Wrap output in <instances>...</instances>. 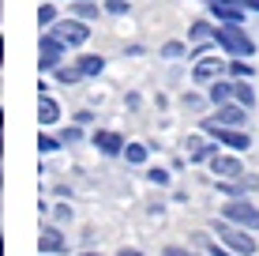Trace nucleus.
I'll return each mask as SVG.
<instances>
[{
  "mask_svg": "<svg viewBox=\"0 0 259 256\" xmlns=\"http://www.w3.org/2000/svg\"><path fill=\"white\" fill-rule=\"evenodd\" d=\"M210 230L214 234H218V241H226L229 245V249H233L237 256H255L259 252V241H255V230L252 234H248L244 230V226H237V223H229V218L226 215H222V218H214V223H210Z\"/></svg>",
  "mask_w": 259,
  "mask_h": 256,
  "instance_id": "nucleus-1",
  "label": "nucleus"
},
{
  "mask_svg": "<svg viewBox=\"0 0 259 256\" xmlns=\"http://www.w3.org/2000/svg\"><path fill=\"white\" fill-rule=\"evenodd\" d=\"M214 42H218V49L226 53V57H252L255 53V42L248 38V30L240 23H218Z\"/></svg>",
  "mask_w": 259,
  "mask_h": 256,
  "instance_id": "nucleus-2",
  "label": "nucleus"
},
{
  "mask_svg": "<svg viewBox=\"0 0 259 256\" xmlns=\"http://www.w3.org/2000/svg\"><path fill=\"white\" fill-rule=\"evenodd\" d=\"M199 132L203 136H214L222 147H229V151H248L252 147V132H244V128H229V125H218L214 117H203L199 121Z\"/></svg>",
  "mask_w": 259,
  "mask_h": 256,
  "instance_id": "nucleus-3",
  "label": "nucleus"
},
{
  "mask_svg": "<svg viewBox=\"0 0 259 256\" xmlns=\"http://www.w3.org/2000/svg\"><path fill=\"white\" fill-rule=\"evenodd\" d=\"M64 57H68L64 38H60V34H53L49 26H46V34L38 38V72H57V68L64 64Z\"/></svg>",
  "mask_w": 259,
  "mask_h": 256,
  "instance_id": "nucleus-4",
  "label": "nucleus"
},
{
  "mask_svg": "<svg viewBox=\"0 0 259 256\" xmlns=\"http://www.w3.org/2000/svg\"><path fill=\"white\" fill-rule=\"evenodd\" d=\"M218 215H226L229 223L244 226V230H259V207L248 196H226V204L218 207Z\"/></svg>",
  "mask_w": 259,
  "mask_h": 256,
  "instance_id": "nucleus-5",
  "label": "nucleus"
},
{
  "mask_svg": "<svg viewBox=\"0 0 259 256\" xmlns=\"http://www.w3.org/2000/svg\"><path fill=\"white\" fill-rule=\"evenodd\" d=\"M222 76H229V64L218 57V53L199 57V60H195V68H192V83H199V87H210L214 79H222Z\"/></svg>",
  "mask_w": 259,
  "mask_h": 256,
  "instance_id": "nucleus-6",
  "label": "nucleus"
},
{
  "mask_svg": "<svg viewBox=\"0 0 259 256\" xmlns=\"http://www.w3.org/2000/svg\"><path fill=\"white\" fill-rule=\"evenodd\" d=\"M49 30H53V34H60L68 49H79V46H87V38H91V26H87V19H75V15H68V19L53 23Z\"/></svg>",
  "mask_w": 259,
  "mask_h": 256,
  "instance_id": "nucleus-7",
  "label": "nucleus"
},
{
  "mask_svg": "<svg viewBox=\"0 0 259 256\" xmlns=\"http://www.w3.org/2000/svg\"><path fill=\"white\" fill-rule=\"evenodd\" d=\"M207 166H210V173H214V177H229V181H240V177L248 173L237 151H218Z\"/></svg>",
  "mask_w": 259,
  "mask_h": 256,
  "instance_id": "nucleus-8",
  "label": "nucleus"
},
{
  "mask_svg": "<svg viewBox=\"0 0 259 256\" xmlns=\"http://www.w3.org/2000/svg\"><path fill=\"white\" fill-rule=\"evenodd\" d=\"M91 143L98 147V155H105V158H124L128 139H124L120 132H113V128H98L94 136H91Z\"/></svg>",
  "mask_w": 259,
  "mask_h": 256,
  "instance_id": "nucleus-9",
  "label": "nucleus"
},
{
  "mask_svg": "<svg viewBox=\"0 0 259 256\" xmlns=\"http://www.w3.org/2000/svg\"><path fill=\"white\" fill-rule=\"evenodd\" d=\"M214 109H218V113H210V117L218 121V125H229V128H244L248 121H252V109H248V105H240L237 98H233V102L214 105Z\"/></svg>",
  "mask_w": 259,
  "mask_h": 256,
  "instance_id": "nucleus-10",
  "label": "nucleus"
},
{
  "mask_svg": "<svg viewBox=\"0 0 259 256\" xmlns=\"http://www.w3.org/2000/svg\"><path fill=\"white\" fill-rule=\"evenodd\" d=\"M57 256V252H68V234H60L57 226H41L38 234V256Z\"/></svg>",
  "mask_w": 259,
  "mask_h": 256,
  "instance_id": "nucleus-11",
  "label": "nucleus"
},
{
  "mask_svg": "<svg viewBox=\"0 0 259 256\" xmlns=\"http://www.w3.org/2000/svg\"><path fill=\"white\" fill-rule=\"evenodd\" d=\"M207 8H210V19H218V23H244V8L237 0H214Z\"/></svg>",
  "mask_w": 259,
  "mask_h": 256,
  "instance_id": "nucleus-12",
  "label": "nucleus"
},
{
  "mask_svg": "<svg viewBox=\"0 0 259 256\" xmlns=\"http://www.w3.org/2000/svg\"><path fill=\"white\" fill-rule=\"evenodd\" d=\"M207 102H210V105L233 102V76H222V79H214V83L207 87Z\"/></svg>",
  "mask_w": 259,
  "mask_h": 256,
  "instance_id": "nucleus-13",
  "label": "nucleus"
},
{
  "mask_svg": "<svg viewBox=\"0 0 259 256\" xmlns=\"http://www.w3.org/2000/svg\"><path fill=\"white\" fill-rule=\"evenodd\" d=\"M102 12H105V8H98V0H68V15H75V19L94 23Z\"/></svg>",
  "mask_w": 259,
  "mask_h": 256,
  "instance_id": "nucleus-14",
  "label": "nucleus"
},
{
  "mask_svg": "<svg viewBox=\"0 0 259 256\" xmlns=\"http://www.w3.org/2000/svg\"><path fill=\"white\" fill-rule=\"evenodd\" d=\"M233 98H237L240 105H248V109H255V105H259V94H255L252 79H233Z\"/></svg>",
  "mask_w": 259,
  "mask_h": 256,
  "instance_id": "nucleus-15",
  "label": "nucleus"
},
{
  "mask_svg": "<svg viewBox=\"0 0 259 256\" xmlns=\"http://www.w3.org/2000/svg\"><path fill=\"white\" fill-rule=\"evenodd\" d=\"M57 121H60V105L57 102H53L49 98V94H38V125H57Z\"/></svg>",
  "mask_w": 259,
  "mask_h": 256,
  "instance_id": "nucleus-16",
  "label": "nucleus"
},
{
  "mask_svg": "<svg viewBox=\"0 0 259 256\" xmlns=\"http://www.w3.org/2000/svg\"><path fill=\"white\" fill-rule=\"evenodd\" d=\"M79 72H83L87 79H94V76H102L105 72V57H98V53H79Z\"/></svg>",
  "mask_w": 259,
  "mask_h": 256,
  "instance_id": "nucleus-17",
  "label": "nucleus"
},
{
  "mask_svg": "<svg viewBox=\"0 0 259 256\" xmlns=\"http://www.w3.org/2000/svg\"><path fill=\"white\" fill-rule=\"evenodd\" d=\"M214 30H218V26H214L210 19H195L188 26V38L195 42V46H203V42H214Z\"/></svg>",
  "mask_w": 259,
  "mask_h": 256,
  "instance_id": "nucleus-18",
  "label": "nucleus"
},
{
  "mask_svg": "<svg viewBox=\"0 0 259 256\" xmlns=\"http://www.w3.org/2000/svg\"><path fill=\"white\" fill-rule=\"evenodd\" d=\"M218 151H222V143L210 136V139H203V143L195 147V151H188V162H210V158L218 155Z\"/></svg>",
  "mask_w": 259,
  "mask_h": 256,
  "instance_id": "nucleus-19",
  "label": "nucleus"
},
{
  "mask_svg": "<svg viewBox=\"0 0 259 256\" xmlns=\"http://www.w3.org/2000/svg\"><path fill=\"white\" fill-rule=\"evenodd\" d=\"M229 76H233V79H255L252 57H229Z\"/></svg>",
  "mask_w": 259,
  "mask_h": 256,
  "instance_id": "nucleus-20",
  "label": "nucleus"
},
{
  "mask_svg": "<svg viewBox=\"0 0 259 256\" xmlns=\"http://www.w3.org/2000/svg\"><path fill=\"white\" fill-rule=\"evenodd\" d=\"M53 76H57V83H64V87H75V83H83V79H87L83 72H79V64H60Z\"/></svg>",
  "mask_w": 259,
  "mask_h": 256,
  "instance_id": "nucleus-21",
  "label": "nucleus"
},
{
  "mask_svg": "<svg viewBox=\"0 0 259 256\" xmlns=\"http://www.w3.org/2000/svg\"><path fill=\"white\" fill-rule=\"evenodd\" d=\"M147 155H150V143H128V147H124V162H128V166H143Z\"/></svg>",
  "mask_w": 259,
  "mask_h": 256,
  "instance_id": "nucleus-22",
  "label": "nucleus"
},
{
  "mask_svg": "<svg viewBox=\"0 0 259 256\" xmlns=\"http://www.w3.org/2000/svg\"><path fill=\"white\" fill-rule=\"evenodd\" d=\"M199 245H203V249H207V256H237V252L229 249L226 241H210L207 234H199Z\"/></svg>",
  "mask_w": 259,
  "mask_h": 256,
  "instance_id": "nucleus-23",
  "label": "nucleus"
},
{
  "mask_svg": "<svg viewBox=\"0 0 259 256\" xmlns=\"http://www.w3.org/2000/svg\"><path fill=\"white\" fill-rule=\"evenodd\" d=\"M57 136H60V143H64V147L83 143V125H79V121H75V125H64V128L57 132Z\"/></svg>",
  "mask_w": 259,
  "mask_h": 256,
  "instance_id": "nucleus-24",
  "label": "nucleus"
},
{
  "mask_svg": "<svg viewBox=\"0 0 259 256\" xmlns=\"http://www.w3.org/2000/svg\"><path fill=\"white\" fill-rule=\"evenodd\" d=\"M60 136H49V132H38V155H57L60 151Z\"/></svg>",
  "mask_w": 259,
  "mask_h": 256,
  "instance_id": "nucleus-25",
  "label": "nucleus"
},
{
  "mask_svg": "<svg viewBox=\"0 0 259 256\" xmlns=\"http://www.w3.org/2000/svg\"><path fill=\"white\" fill-rule=\"evenodd\" d=\"M158 53H162V60H181V57H188V46H184V42H165V46L162 49H158Z\"/></svg>",
  "mask_w": 259,
  "mask_h": 256,
  "instance_id": "nucleus-26",
  "label": "nucleus"
},
{
  "mask_svg": "<svg viewBox=\"0 0 259 256\" xmlns=\"http://www.w3.org/2000/svg\"><path fill=\"white\" fill-rule=\"evenodd\" d=\"M38 23H41V26H53V23H57V4H53V0H41V4H38Z\"/></svg>",
  "mask_w": 259,
  "mask_h": 256,
  "instance_id": "nucleus-27",
  "label": "nucleus"
},
{
  "mask_svg": "<svg viewBox=\"0 0 259 256\" xmlns=\"http://www.w3.org/2000/svg\"><path fill=\"white\" fill-rule=\"evenodd\" d=\"M105 15L124 19V15H132V4H128V0H105Z\"/></svg>",
  "mask_w": 259,
  "mask_h": 256,
  "instance_id": "nucleus-28",
  "label": "nucleus"
},
{
  "mask_svg": "<svg viewBox=\"0 0 259 256\" xmlns=\"http://www.w3.org/2000/svg\"><path fill=\"white\" fill-rule=\"evenodd\" d=\"M147 181L154 185V189H165V185H169V170H162V166H150V170H147Z\"/></svg>",
  "mask_w": 259,
  "mask_h": 256,
  "instance_id": "nucleus-29",
  "label": "nucleus"
},
{
  "mask_svg": "<svg viewBox=\"0 0 259 256\" xmlns=\"http://www.w3.org/2000/svg\"><path fill=\"white\" fill-rule=\"evenodd\" d=\"M184 109H203V105H207V102H203V94H195V91H184Z\"/></svg>",
  "mask_w": 259,
  "mask_h": 256,
  "instance_id": "nucleus-30",
  "label": "nucleus"
},
{
  "mask_svg": "<svg viewBox=\"0 0 259 256\" xmlns=\"http://www.w3.org/2000/svg\"><path fill=\"white\" fill-rule=\"evenodd\" d=\"M71 215H75V211H71L68 204H57V207H53V218H57V223H71Z\"/></svg>",
  "mask_w": 259,
  "mask_h": 256,
  "instance_id": "nucleus-31",
  "label": "nucleus"
},
{
  "mask_svg": "<svg viewBox=\"0 0 259 256\" xmlns=\"http://www.w3.org/2000/svg\"><path fill=\"white\" fill-rule=\"evenodd\" d=\"M162 256H192V249H184V245H165Z\"/></svg>",
  "mask_w": 259,
  "mask_h": 256,
  "instance_id": "nucleus-32",
  "label": "nucleus"
},
{
  "mask_svg": "<svg viewBox=\"0 0 259 256\" xmlns=\"http://www.w3.org/2000/svg\"><path fill=\"white\" fill-rule=\"evenodd\" d=\"M75 121L87 128V125H94V113H91V109H79V113H75Z\"/></svg>",
  "mask_w": 259,
  "mask_h": 256,
  "instance_id": "nucleus-33",
  "label": "nucleus"
},
{
  "mask_svg": "<svg viewBox=\"0 0 259 256\" xmlns=\"http://www.w3.org/2000/svg\"><path fill=\"white\" fill-rule=\"evenodd\" d=\"M240 8H244V12H259V0H237Z\"/></svg>",
  "mask_w": 259,
  "mask_h": 256,
  "instance_id": "nucleus-34",
  "label": "nucleus"
},
{
  "mask_svg": "<svg viewBox=\"0 0 259 256\" xmlns=\"http://www.w3.org/2000/svg\"><path fill=\"white\" fill-rule=\"evenodd\" d=\"M117 256H143V252H139V249H128V245H124V249H120Z\"/></svg>",
  "mask_w": 259,
  "mask_h": 256,
  "instance_id": "nucleus-35",
  "label": "nucleus"
},
{
  "mask_svg": "<svg viewBox=\"0 0 259 256\" xmlns=\"http://www.w3.org/2000/svg\"><path fill=\"white\" fill-rule=\"evenodd\" d=\"M79 256H102V252H94V249H83V252H79Z\"/></svg>",
  "mask_w": 259,
  "mask_h": 256,
  "instance_id": "nucleus-36",
  "label": "nucleus"
},
{
  "mask_svg": "<svg viewBox=\"0 0 259 256\" xmlns=\"http://www.w3.org/2000/svg\"><path fill=\"white\" fill-rule=\"evenodd\" d=\"M203 4H214V0H203Z\"/></svg>",
  "mask_w": 259,
  "mask_h": 256,
  "instance_id": "nucleus-37",
  "label": "nucleus"
},
{
  "mask_svg": "<svg viewBox=\"0 0 259 256\" xmlns=\"http://www.w3.org/2000/svg\"><path fill=\"white\" fill-rule=\"evenodd\" d=\"M41 256H46V252H41Z\"/></svg>",
  "mask_w": 259,
  "mask_h": 256,
  "instance_id": "nucleus-38",
  "label": "nucleus"
},
{
  "mask_svg": "<svg viewBox=\"0 0 259 256\" xmlns=\"http://www.w3.org/2000/svg\"><path fill=\"white\" fill-rule=\"evenodd\" d=\"M64 4H68V0H64Z\"/></svg>",
  "mask_w": 259,
  "mask_h": 256,
  "instance_id": "nucleus-39",
  "label": "nucleus"
}]
</instances>
